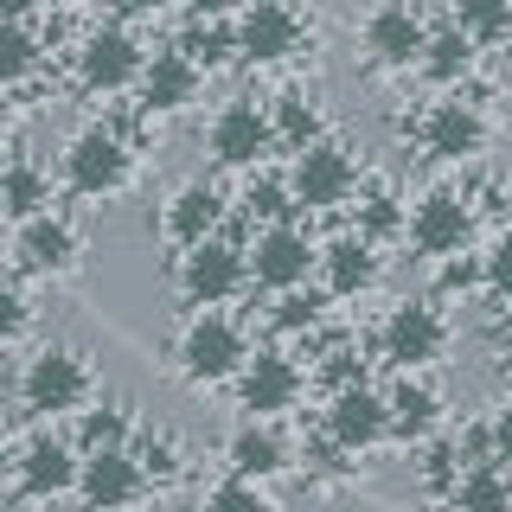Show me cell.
Masks as SVG:
<instances>
[{
    "label": "cell",
    "instance_id": "3",
    "mask_svg": "<svg viewBox=\"0 0 512 512\" xmlns=\"http://www.w3.org/2000/svg\"><path fill=\"white\" fill-rule=\"evenodd\" d=\"M13 391H20V410L39 416V423H64V416L77 423V416L103 397V378H96V365H90L84 346L52 340V346H39L20 365V384H13Z\"/></svg>",
    "mask_w": 512,
    "mask_h": 512
},
{
    "label": "cell",
    "instance_id": "44",
    "mask_svg": "<svg viewBox=\"0 0 512 512\" xmlns=\"http://www.w3.org/2000/svg\"><path fill=\"white\" fill-rule=\"evenodd\" d=\"M13 474V455H7V436H0V480Z\"/></svg>",
    "mask_w": 512,
    "mask_h": 512
},
{
    "label": "cell",
    "instance_id": "45",
    "mask_svg": "<svg viewBox=\"0 0 512 512\" xmlns=\"http://www.w3.org/2000/svg\"><path fill=\"white\" fill-rule=\"evenodd\" d=\"M0 173H7V160H0Z\"/></svg>",
    "mask_w": 512,
    "mask_h": 512
},
{
    "label": "cell",
    "instance_id": "35",
    "mask_svg": "<svg viewBox=\"0 0 512 512\" xmlns=\"http://www.w3.org/2000/svg\"><path fill=\"white\" fill-rule=\"evenodd\" d=\"M474 461L461 455V436H436L423 448V461H416V474H423V487L436 493V500H448V493L461 487V474H468Z\"/></svg>",
    "mask_w": 512,
    "mask_h": 512
},
{
    "label": "cell",
    "instance_id": "9",
    "mask_svg": "<svg viewBox=\"0 0 512 512\" xmlns=\"http://www.w3.org/2000/svg\"><path fill=\"white\" fill-rule=\"evenodd\" d=\"M301 397H308V365L288 346H256L250 365L231 384V404L244 410V423H282Z\"/></svg>",
    "mask_w": 512,
    "mask_h": 512
},
{
    "label": "cell",
    "instance_id": "36",
    "mask_svg": "<svg viewBox=\"0 0 512 512\" xmlns=\"http://www.w3.org/2000/svg\"><path fill=\"white\" fill-rule=\"evenodd\" d=\"M448 13H455V26L468 32L480 52H493V45L512 39V7L506 0H468V7H448Z\"/></svg>",
    "mask_w": 512,
    "mask_h": 512
},
{
    "label": "cell",
    "instance_id": "42",
    "mask_svg": "<svg viewBox=\"0 0 512 512\" xmlns=\"http://www.w3.org/2000/svg\"><path fill=\"white\" fill-rule=\"evenodd\" d=\"M480 269H487V295L493 301H512V231H500L480 256Z\"/></svg>",
    "mask_w": 512,
    "mask_h": 512
},
{
    "label": "cell",
    "instance_id": "28",
    "mask_svg": "<svg viewBox=\"0 0 512 512\" xmlns=\"http://www.w3.org/2000/svg\"><path fill=\"white\" fill-rule=\"evenodd\" d=\"M135 436H141V416H135V404H122V397H96L71 423L77 455H116V448H135Z\"/></svg>",
    "mask_w": 512,
    "mask_h": 512
},
{
    "label": "cell",
    "instance_id": "21",
    "mask_svg": "<svg viewBox=\"0 0 512 512\" xmlns=\"http://www.w3.org/2000/svg\"><path fill=\"white\" fill-rule=\"evenodd\" d=\"M295 468V442L282 436V423H237L224 436V474L250 480V487H269Z\"/></svg>",
    "mask_w": 512,
    "mask_h": 512
},
{
    "label": "cell",
    "instance_id": "32",
    "mask_svg": "<svg viewBox=\"0 0 512 512\" xmlns=\"http://www.w3.org/2000/svg\"><path fill=\"white\" fill-rule=\"evenodd\" d=\"M320 320H327V295H320V282L269 301V333H276V340H314Z\"/></svg>",
    "mask_w": 512,
    "mask_h": 512
},
{
    "label": "cell",
    "instance_id": "24",
    "mask_svg": "<svg viewBox=\"0 0 512 512\" xmlns=\"http://www.w3.org/2000/svg\"><path fill=\"white\" fill-rule=\"evenodd\" d=\"M269 128H276V148L295 160L320 148V141H333V122H327V103H320L314 84H282L269 96Z\"/></svg>",
    "mask_w": 512,
    "mask_h": 512
},
{
    "label": "cell",
    "instance_id": "6",
    "mask_svg": "<svg viewBox=\"0 0 512 512\" xmlns=\"http://www.w3.org/2000/svg\"><path fill=\"white\" fill-rule=\"evenodd\" d=\"M282 173H288V192H295L301 218H333V212H346V205L365 192V160L352 154L340 135L308 148V154H295Z\"/></svg>",
    "mask_w": 512,
    "mask_h": 512
},
{
    "label": "cell",
    "instance_id": "20",
    "mask_svg": "<svg viewBox=\"0 0 512 512\" xmlns=\"http://www.w3.org/2000/svg\"><path fill=\"white\" fill-rule=\"evenodd\" d=\"M199 96H205V71H199V64H192L180 45H154L148 71H141V90H135V109H141V116H148V122L186 116Z\"/></svg>",
    "mask_w": 512,
    "mask_h": 512
},
{
    "label": "cell",
    "instance_id": "37",
    "mask_svg": "<svg viewBox=\"0 0 512 512\" xmlns=\"http://www.w3.org/2000/svg\"><path fill=\"white\" fill-rule=\"evenodd\" d=\"M295 461H301V468H308V480H352V474H359V461H352L340 442H327V436H320V429H314V436H301Z\"/></svg>",
    "mask_w": 512,
    "mask_h": 512
},
{
    "label": "cell",
    "instance_id": "27",
    "mask_svg": "<svg viewBox=\"0 0 512 512\" xmlns=\"http://www.w3.org/2000/svg\"><path fill=\"white\" fill-rule=\"evenodd\" d=\"M173 45H180L205 77L244 58V52H237V13H218V7H192L180 20V39H173Z\"/></svg>",
    "mask_w": 512,
    "mask_h": 512
},
{
    "label": "cell",
    "instance_id": "4",
    "mask_svg": "<svg viewBox=\"0 0 512 512\" xmlns=\"http://www.w3.org/2000/svg\"><path fill=\"white\" fill-rule=\"evenodd\" d=\"M148 45H141V32L128 20H96L84 39L71 45V77L84 96H135L141 90V71H148Z\"/></svg>",
    "mask_w": 512,
    "mask_h": 512
},
{
    "label": "cell",
    "instance_id": "29",
    "mask_svg": "<svg viewBox=\"0 0 512 512\" xmlns=\"http://www.w3.org/2000/svg\"><path fill=\"white\" fill-rule=\"evenodd\" d=\"M237 224H256V231H276V224H301V205L288 192V173L282 167H263L250 173L244 192H237Z\"/></svg>",
    "mask_w": 512,
    "mask_h": 512
},
{
    "label": "cell",
    "instance_id": "31",
    "mask_svg": "<svg viewBox=\"0 0 512 512\" xmlns=\"http://www.w3.org/2000/svg\"><path fill=\"white\" fill-rule=\"evenodd\" d=\"M128 455L141 461V474H148L154 493L173 487V480H186V442L173 436L167 423H141V436H135V448H128Z\"/></svg>",
    "mask_w": 512,
    "mask_h": 512
},
{
    "label": "cell",
    "instance_id": "41",
    "mask_svg": "<svg viewBox=\"0 0 512 512\" xmlns=\"http://www.w3.org/2000/svg\"><path fill=\"white\" fill-rule=\"evenodd\" d=\"M26 333H32V295L13 276H0V346L26 340Z\"/></svg>",
    "mask_w": 512,
    "mask_h": 512
},
{
    "label": "cell",
    "instance_id": "1",
    "mask_svg": "<svg viewBox=\"0 0 512 512\" xmlns=\"http://www.w3.org/2000/svg\"><path fill=\"white\" fill-rule=\"evenodd\" d=\"M148 135L160 141V122H148L135 109V116H96L84 122L71 141H64L58 154V186L71 192V199H122L128 186H135V160L148 154Z\"/></svg>",
    "mask_w": 512,
    "mask_h": 512
},
{
    "label": "cell",
    "instance_id": "30",
    "mask_svg": "<svg viewBox=\"0 0 512 512\" xmlns=\"http://www.w3.org/2000/svg\"><path fill=\"white\" fill-rule=\"evenodd\" d=\"M45 64V39L26 13H0V90H20L39 77Z\"/></svg>",
    "mask_w": 512,
    "mask_h": 512
},
{
    "label": "cell",
    "instance_id": "33",
    "mask_svg": "<svg viewBox=\"0 0 512 512\" xmlns=\"http://www.w3.org/2000/svg\"><path fill=\"white\" fill-rule=\"evenodd\" d=\"M448 506L455 512H512V474L493 468V461H474L461 474V487L448 493Z\"/></svg>",
    "mask_w": 512,
    "mask_h": 512
},
{
    "label": "cell",
    "instance_id": "5",
    "mask_svg": "<svg viewBox=\"0 0 512 512\" xmlns=\"http://www.w3.org/2000/svg\"><path fill=\"white\" fill-rule=\"evenodd\" d=\"M173 288H180V301L192 314L231 308L237 295H250V237H237V224H231L212 244L186 250L180 263H173Z\"/></svg>",
    "mask_w": 512,
    "mask_h": 512
},
{
    "label": "cell",
    "instance_id": "15",
    "mask_svg": "<svg viewBox=\"0 0 512 512\" xmlns=\"http://www.w3.org/2000/svg\"><path fill=\"white\" fill-rule=\"evenodd\" d=\"M77 474H84V455H77L71 436L58 429H32L26 448L13 455V500L20 506H52L64 493H77Z\"/></svg>",
    "mask_w": 512,
    "mask_h": 512
},
{
    "label": "cell",
    "instance_id": "25",
    "mask_svg": "<svg viewBox=\"0 0 512 512\" xmlns=\"http://www.w3.org/2000/svg\"><path fill=\"white\" fill-rule=\"evenodd\" d=\"M474 64H480V45L468 39V32L455 26V13H436V20H429V45H423V64H416V71L429 77V84H436L442 96L448 90H461L474 77Z\"/></svg>",
    "mask_w": 512,
    "mask_h": 512
},
{
    "label": "cell",
    "instance_id": "2",
    "mask_svg": "<svg viewBox=\"0 0 512 512\" xmlns=\"http://www.w3.org/2000/svg\"><path fill=\"white\" fill-rule=\"evenodd\" d=\"M250 327L244 314L231 308H205V314H186L180 333H173V372H180L192 391H231L237 372L250 365Z\"/></svg>",
    "mask_w": 512,
    "mask_h": 512
},
{
    "label": "cell",
    "instance_id": "23",
    "mask_svg": "<svg viewBox=\"0 0 512 512\" xmlns=\"http://www.w3.org/2000/svg\"><path fill=\"white\" fill-rule=\"evenodd\" d=\"M384 276V256L378 244H365L359 231H340V237H327L320 244V295L327 301H359V295H372Z\"/></svg>",
    "mask_w": 512,
    "mask_h": 512
},
{
    "label": "cell",
    "instance_id": "18",
    "mask_svg": "<svg viewBox=\"0 0 512 512\" xmlns=\"http://www.w3.org/2000/svg\"><path fill=\"white\" fill-rule=\"evenodd\" d=\"M384 410H391L397 448H429L436 436H448V391L429 372H397L384 384Z\"/></svg>",
    "mask_w": 512,
    "mask_h": 512
},
{
    "label": "cell",
    "instance_id": "16",
    "mask_svg": "<svg viewBox=\"0 0 512 512\" xmlns=\"http://www.w3.org/2000/svg\"><path fill=\"white\" fill-rule=\"evenodd\" d=\"M314 276H320V237L308 224H276V231L250 237V288L295 295V288H314Z\"/></svg>",
    "mask_w": 512,
    "mask_h": 512
},
{
    "label": "cell",
    "instance_id": "22",
    "mask_svg": "<svg viewBox=\"0 0 512 512\" xmlns=\"http://www.w3.org/2000/svg\"><path fill=\"white\" fill-rule=\"evenodd\" d=\"M148 474H141V461L116 448V455H84V474H77V506L84 512H128L148 500Z\"/></svg>",
    "mask_w": 512,
    "mask_h": 512
},
{
    "label": "cell",
    "instance_id": "34",
    "mask_svg": "<svg viewBox=\"0 0 512 512\" xmlns=\"http://www.w3.org/2000/svg\"><path fill=\"white\" fill-rule=\"evenodd\" d=\"M352 231L365 237V244H391V237H404L410 231V205L397 199V192H359V224Z\"/></svg>",
    "mask_w": 512,
    "mask_h": 512
},
{
    "label": "cell",
    "instance_id": "43",
    "mask_svg": "<svg viewBox=\"0 0 512 512\" xmlns=\"http://www.w3.org/2000/svg\"><path fill=\"white\" fill-rule=\"evenodd\" d=\"M0 256H13V224L0 218Z\"/></svg>",
    "mask_w": 512,
    "mask_h": 512
},
{
    "label": "cell",
    "instance_id": "19",
    "mask_svg": "<svg viewBox=\"0 0 512 512\" xmlns=\"http://www.w3.org/2000/svg\"><path fill=\"white\" fill-rule=\"evenodd\" d=\"M320 436L340 442L352 461L372 455V448H384V442H391V410H384V391H378V384H346V391H327Z\"/></svg>",
    "mask_w": 512,
    "mask_h": 512
},
{
    "label": "cell",
    "instance_id": "13",
    "mask_svg": "<svg viewBox=\"0 0 512 512\" xmlns=\"http://www.w3.org/2000/svg\"><path fill=\"white\" fill-rule=\"evenodd\" d=\"M474 192H461V186H436V192H423V199L410 205V231H404V244L423 256V263H455V256H468L474 244Z\"/></svg>",
    "mask_w": 512,
    "mask_h": 512
},
{
    "label": "cell",
    "instance_id": "7",
    "mask_svg": "<svg viewBox=\"0 0 512 512\" xmlns=\"http://www.w3.org/2000/svg\"><path fill=\"white\" fill-rule=\"evenodd\" d=\"M448 346H455V320L429 295L391 301L384 320H378V359H391L397 372H429V365L448 359Z\"/></svg>",
    "mask_w": 512,
    "mask_h": 512
},
{
    "label": "cell",
    "instance_id": "11",
    "mask_svg": "<svg viewBox=\"0 0 512 512\" xmlns=\"http://www.w3.org/2000/svg\"><path fill=\"white\" fill-rule=\"evenodd\" d=\"M160 244H167L173 256H186V250H199V244H212V237H224L237 224V199H224V186L218 180H180L160 199Z\"/></svg>",
    "mask_w": 512,
    "mask_h": 512
},
{
    "label": "cell",
    "instance_id": "14",
    "mask_svg": "<svg viewBox=\"0 0 512 512\" xmlns=\"http://www.w3.org/2000/svg\"><path fill=\"white\" fill-rule=\"evenodd\" d=\"M237 52L256 71H276V64H295L314 52V20L301 7H282V0H256V7H237Z\"/></svg>",
    "mask_w": 512,
    "mask_h": 512
},
{
    "label": "cell",
    "instance_id": "38",
    "mask_svg": "<svg viewBox=\"0 0 512 512\" xmlns=\"http://www.w3.org/2000/svg\"><path fill=\"white\" fill-rule=\"evenodd\" d=\"M199 512H276V500H269V487H250V480L224 474L199 493Z\"/></svg>",
    "mask_w": 512,
    "mask_h": 512
},
{
    "label": "cell",
    "instance_id": "26",
    "mask_svg": "<svg viewBox=\"0 0 512 512\" xmlns=\"http://www.w3.org/2000/svg\"><path fill=\"white\" fill-rule=\"evenodd\" d=\"M45 212H58V186H52V173H45L32 154H13V160H7V173H0V218L20 231V224L45 218Z\"/></svg>",
    "mask_w": 512,
    "mask_h": 512
},
{
    "label": "cell",
    "instance_id": "8",
    "mask_svg": "<svg viewBox=\"0 0 512 512\" xmlns=\"http://www.w3.org/2000/svg\"><path fill=\"white\" fill-rule=\"evenodd\" d=\"M429 20H436V13L404 7V0H378V7H365L359 26H352V39H359V58L372 64L378 77H410L416 64H423Z\"/></svg>",
    "mask_w": 512,
    "mask_h": 512
},
{
    "label": "cell",
    "instance_id": "17",
    "mask_svg": "<svg viewBox=\"0 0 512 512\" xmlns=\"http://www.w3.org/2000/svg\"><path fill=\"white\" fill-rule=\"evenodd\" d=\"M84 224H77L71 212H45V218H32L13 231V263H20V276L32 282H64V276H77L84 269Z\"/></svg>",
    "mask_w": 512,
    "mask_h": 512
},
{
    "label": "cell",
    "instance_id": "40",
    "mask_svg": "<svg viewBox=\"0 0 512 512\" xmlns=\"http://www.w3.org/2000/svg\"><path fill=\"white\" fill-rule=\"evenodd\" d=\"M468 442L480 448V461H493V468H506V474H512V397L487 410V423H480Z\"/></svg>",
    "mask_w": 512,
    "mask_h": 512
},
{
    "label": "cell",
    "instance_id": "39",
    "mask_svg": "<svg viewBox=\"0 0 512 512\" xmlns=\"http://www.w3.org/2000/svg\"><path fill=\"white\" fill-rule=\"evenodd\" d=\"M461 295H487V269H480V256H455V263H436V308H448V301Z\"/></svg>",
    "mask_w": 512,
    "mask_h": 512
},
{
    "label": "cell",
    "instance_id": "10",
    "mask_svg": "<svg viewBox=\"0 0 512 512\" xmlns=\"http://www.w3.org/2000/svg\"><path fill=\"white\" fill-rule=\"evenodd\" d=\"M410 135H416V148H423L429 160H448V167H455V160L487 154L493 122H487V109H480L468 90H448V96H429V103L416 109Z\"/></svg>",
    "mask_w": 512,
    "mask_h": 512
},
{
    "label": "cell",
    "instance_id": "12",
    "mask_svg": "<svg viewBox=\"0 0 512 512\" xmlns=\"http://www.w3.org/2000/svg\"><path fill=\"white\" fill-rule=\"evenodd\" d=\"M205 154H212V167L224 173H263V160L276 154V128H269V103H256V96H231V103H218V116L205 122Z\"/></svg>",
    "mask_w": 512,
    "mask_h": 512
}]
</instances>
